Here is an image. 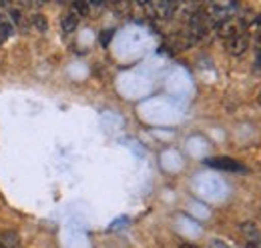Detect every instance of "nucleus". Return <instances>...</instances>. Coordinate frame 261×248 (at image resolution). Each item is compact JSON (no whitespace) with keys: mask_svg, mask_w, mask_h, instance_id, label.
<instances>
[{"mask_svg":"<svg viewBox=\"0 0 261 248\" xmlns=\"http://www.w3.org/2000/svg\"><path fill=\"white\" fill-rule=\"evenodd\" d=\"M111 38H113V30H105L102 34H100V44L107 46V44L111 42Z\"/></svg>","mask_w":261,"mask_h":248,"instance_id":"f8f14e48","label":"nucleus"},{"mask_svg":"<svg viewBox=\"0 0 261 248\" xmlns=\"http://www.w3.org/2000/svg\"><path fill=\"white\" fill-rule=\"evenodd\" d=\"M205 164L211 166V168H215V170H225V172H247V168H245L241 162H237V160H233V158H229V156L207 158Z\"/></svg>","mask_w":261,"mask_h":248,"instance_id":"20e7f679","label":"nucleus"},{"mask_svg":"<svg viewBox=\"0 0 261 248\" xmlns=\"http://www.w3.org/2000/svg\"><path fill=\"white\" fill-rule=\"evenodd\" d=\"M0 248H20V238L14 230H6L0 234Z\"/></svg>","mask_w":261,"mask_h":248,"instance_id":"423d86ee","label":"nucleus"},{"mask_svg":"<svg viewBox=\"0 0 261 248\" xmlns=\"http://www.w3.org/2000/svg\"><path fill=\"white\" fill-rule=\"evenodd\" d=\"M241 232L247 238V244H259L261 246V228L255 222H243Z\"/></svg>","mask_w":261,"mask_h":248,"instance_id":"39448f33","label":"nucleus"},{"mask_svg":"<svg viewBox=\"0 0 261 248\" xmlns=\"http://www.w3.org/2000/svg\"><path fill=\"white\" fill-rule=\"evenodd\" d=\"M249 44H251V34L247 30L239 32V34H235V36H231V38L225 40V50H227L229 56L241 58L249 50Z\"/></svg>","mask_w":261,"mask_h":248,"instance_id":"7ed1b4c3","label":"nucleus"},{"mask_svg":"<svg viewBox=\"0 0 261 248\" xmlns=\"http://www.w3.org/2000/svg\"><path fill=\"white\" fill-rule=\"evenodd\" d=\"M137 8L145 10L147 16L157 18V20H171L177 16V2H145V4H137Z\"/></svg>","mask_w":261,"mask_h":248,"instance_id":"f03ea898","label":"nucleus"},{"mask_svg":"<svg viewBox=\"0 0 261 248\" xmlns=\"http://www.w3.org/2000/svg\"><path fill=\"white\" fill-rule=\"evenodd\" d=\"M10 22H12V26H16V28H20V30L29 28V20L24 18V14H22L20 10H12V12H10Z\"/></svg>","mask_w":261,"mask_h":248,"instance_id":"9b49d317","label":"nucleus"},{"mask_svg":"<svg viewBox=\"0 0 261 248\" xmlns=\"http://www.w3.org/2000/svg\"><path fill=\"white\" fill-rule=\"evenodd\" d=\"M79 20H81V18H79L74 12H70V10H68L65 16L61 18V28H63V32H65V34L74 32L76 30V26H79Z\"/></svg>","mask_w":261,"mask_h":248,"instance_id":"0eeeda50","label":"nucleus"},{"mask_svg":"<svg viewBox=\"0 0 261 248\" xmlns=\"http://www.w3.org/2000/svg\"><path fill=\"white\" fill-rule=\"evenodd\" d=\"M29 26H33L34 30L38 32H46V28H48V22H46V18L42 16V14H31L29 16Z\"/></svg>","mask_w":261,"mask_h":248,"instance_id":"1a4fd4ad","label":"nucleus"},{"mask_svg":"<svg viewBox=\"0 0 261 248\" xmlns=\"http://www.w3.org/2000/svg\"><path fill=\"white\" fill-rule=\"evenodd\" d=\"M179 248H197V246L195 244H187V242H185V244H181Z\"/></svg>","mask_w":261,"mask_h":248,"instance_id":"4468645a","label":"nucleus"},{"mask_svg":"<svg viewBox=\"0 0 261 248\" xmlns=\"http://www.w3.org/2000/svg\"><path fill=\"white\" fill-rule=\"evenodd\" d=\"M12 32H14V26H12L10 18H2L0 16V44H4L12 36Z\"/></svg>","mask_w":261,"mask_h":248,"instance_id":"9d476101","label":"nucleus"},{"mask_svg":"<svg viewBox=\"0 0 261 248\" xmlns=\"http://www.w3.org/2000/svg\"><path fill=\"white\" fill-rule=\"evenodd\" d=\"M255 68L261 70V44L259 48H255Z\"/></svg>","mask_w":261,"mask_h":248,"instance_id":"ddd939ff","label":"nucleus"},{"mask_svg":"<svg viewBox=\"0 0 261 248\" xmlns=\"http://www.w3.org/2000/svg\"><path fill=\"white\" fill-rule=\"evenodd\" d=\"M70 12H74L79 18H85V16L93 14V6H91V2H74L70 6Z\"/></svg>","mask_w":261,"mask_h":248,"instance_id":"6e6552de","label":"nucleus"},{"mask_svg":"<svg viewBox=\"0 0 261 248\" xmlns=\"http://www.w3.org/2000/svg\"><path fill=\"white\" fill-rule=\"evenodd\" d=\"M203 10L207 14V20L209 24H221V22H227L239 16L241 12V6L237 2H207L203 4Z\"/></svg>","mask_w":261,"mask_h":248,"instance_id":"f257e3e1","label":"nucleus"}]
</instances>
